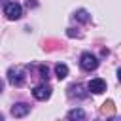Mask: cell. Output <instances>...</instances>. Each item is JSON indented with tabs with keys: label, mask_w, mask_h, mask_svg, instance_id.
<instances>
[{
	"label": "cell",
	"mask_w": 121,
	"mask_h": 121,
	"mask_svg": "<svg viewBox=\"0 0 121 121\" xmlns=\"http://www.w3.org/2000/svg\"><path fill=\"white\" fill-rule=\"evenodd\" d=\"M28 112H30V106L26 102H17V104L11 106V115L13 117H25V115H28Z\"/></svg>",
	"instance_id": "8992f818"
},
{
	"label": "cell",
	"mask_w": 121,
	"mask_h": 121,
	"mask_svg": "<svg viewBox=\"0 0 121 121\" xmlns=\"http://www.w3.org/2000/svg\"><path fill=\"white\" fill-rule=\"evenodd\" d=\"M117 79H119V81H121V68H119V70H117Z\"/></svg>",
	"instance_id": "7c38bea8"
},
{
	"label": "cell",
	"mask_w": 121,
	"mask_h": 121,
	"mask_svg": "<svg viewBox=\"0 0 121 121\" xmlns=\"http://www.w3.org/2000/svg\"><path fill=\"white\" fill-rule=\"evenodd\" d=\"M2 119H4V115H2V113H0V121H2Z\"/></svg>",
	"instance_id": "5bb4252c"
},
{
	"label": "cell",
	"mask_w": 121,
	"mask_h": 121,
	"mask_svg": "<svg viewBox=\"0 0 121 121\" xmlns=\"http://www.w3.org/2000/svg\"><path fill=\"white\" fill-rule=\"evenodd\" d=\"M55 74H57V78H59V79H64V78L68 76V66H66V64H62V62L55 64Z\"/></svg>",
	"instance_id": "ba28073f"
},
{
	"label": "cell",
	"mask_w": 121,
	"mask_h": 121,
	"mask_svg": "<svg viewBox=\"0 0 121 121\" xmlns=\"http://www.w3.org/2000/svg\"><path fill=\"white\" fill-rule=\"evenodd\" d=\"M32 96H34L36 100H47V98L51 96V87H49V85H45V83L36 85V87H34V91H32Z\"/></svg>",
	"instance_id": "5b68a950"
},
{
	"label": "cell",
	"mask_w": 121,
	"mask_h": 121,
	"mask_svg": "<svg viewBox=\"0 0 121 121\" xmlns=\"http://www.w3.org/2000/svg\"><path fill=\"white\" fill-rule=\"evenodd\" d=\"M4 15H6L9 21H17V19H21V15H23V8H21V4H17V2H8L6 8H4Z\"/></svg>",
	"instance_id": "3957f363"
},
{
	"label": "cell",
	"mask_w": 121,
	"mask_h": 121,
	"mask_svg": "<svg viewBox=\"0 0 121 121\" xmlns=\"http://www.w3.org/2000/svg\"><path fill=\"white\" fill-rule=\"evenodd\" d=\"M66 117H68L70 121H76V119H78V121H83V119L87 117V113H85L81 108H74V110H70V112L66 113Z\"/></svg>",
	"instance_id": "52a82bcc"
},
{
	"label": "cell",
	"mask_w": 121,
	"mask_h": 121,
	"mask_svg": "<svg viewBox=\"0 0 121 121\" xmlns=\"http://www.w3.org/2000/svg\"><path fill=\"white\" fill-rule=\"evenodd\" d=\"M38 70H40V76H42L43 79H47V78H49V68H47V66H43V64H42Z\"/></svg>",
	"instance_id": "8fae6325"
},
{
	"label": "cell",
	"mask_w": 121,
	"mask_h": 121,
	"mask_svg": "<svg viewBox=\"0 0 121 121\" xmlns=\"http://www.w3.org/2000/svg\"><path fill=\"white\" fill-rule=\"evenodd\" d=\"M81 91H83V87H81V85H72V87H70V96L85 98V96H87V93H81Z\"/></svg>",
	"instance_id": "30bf717a"
},
{
	"label": "cell",
	"mask_w": 121,
	"mask_h": 121,
	"mask_svg": "<svg viewBox=\"0 0 121 121\" xmlns=\"http://www.w3.org/2000/svg\"><path fill=\"white\" fill-rule=\"evenodd\" d=\"M2 87H4V85H2V81H0V93H2Z\"/></svg>",
	"instance_id": "4fadbf2b"
},
{
	"label": "cell",
	"mask_w": 121,
	"mask_h": 121,
	"mask_svg": "<svg viewBox=\"0 0 121 121\" xmlns=\"http://www.w3.org/2000/svg\"><path fill=\"white\" fill-rule=\"evenodd\" d=\"M87 89H89L93 95H102V93L106 91V81H104L102 78H95V79H91V81L87 83Z\"/></svg>",
	"instance_id": "277c9868"
},
{
	"label": "cell",
	"mask_w": 121,
	"mask_h": 121,
	"mask_svg": "<svg viewBox=\"0 0 121 121\" xmlns=\"http://www.w3.org/2000/svg\"><path fill=\"white\" fill-rule=\"evenodd\" d=\"M26 79V68L25 66H15V68H9L8 70V81L15 87H21Z\"/></svg>",
	"instance_id": "6da1fadb"
},
{
	"label": "cell",
	"mask_w": 121,
	"mask_h": 121,
	"mask_svg": "<svg viewBox=\"0 0 121 121\" xmlns=\"http://www.w3.org/2000/svg\"><path fill=\"white\" fill-rule=\"evenodd\" d=\"M79 66H81L83 70H87V72L96 70V68H98V59H96L93 53L85 51V53H81V57H79Z\"/></svg>",
	"instance_id": "7a4b0ae2"
},
{
	"label": "cell",
	"mask_w": 121,
	"mask_h": 121,
	"mask_svg": "<svg viewBox=\"0 0 121 121\" xmlns=\"http://www.w3.org/2000/svg\"><path fill=\"white\" fill-rule=\"evenodd\" d=\"M74 17H76V21H79V23H89V21H91V15H89L85 9H78V11L74 13Z\"/></svg>",
	"instance_id": "9c48e42d"
}]
</instances>
